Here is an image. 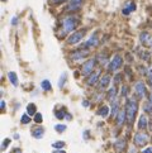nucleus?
<instances>
[{
    "label": "nucleus",
    "mask_w": 152,
    "mask_h": 153,
    "mask_svg": "<svg viewBox=\"0 0 152 153\" xmlns=\"http://www.w3.org/2000/svg\"><path fill=\"white\" fill-rule=\"evenodd\" d=\"M150 103L152 104V92H151V95H150Z\"/></svg>",
    "instance_id": "c03bdc74"
},
{
    "label": "nucleus",
    "mask_w": 152,
    "mask_h": 153,
    "mask_svg": "<svg viewBox=\"0 0 152 153\" xmlns=\"http://www.w3.org/2000/svg\"><path fill=\"white\" fill-rule=\"evenodd\" d=\"M150 130H151V132H152V120H151V122H150Z\"/></svg>",
    "instance_id": "37998d69"
},
{
    "label": "nucleus",
    "mask_w": 152,
    "mask_h": 153,
    "mask_svg": "<svg viewBox=\"0 0 152 153\" xmlns=\"http://www.w3.org/2000/svg\"><path fill=\"white\" fill-rule=\"evenodd\" d=\"M95 63H96V60L95 58H90L89 61L82 65V70H81V74L84 76H89L90 74H93V70L95 67Z\"/></svg>",
    "instance_id": "20e7f679"
},
{
    "label": "nucleus",
    "mask_w": 152,
    "mask_h": 153,
    "mask_svg": "<svg viewBox=\"0 0 152 153\" xmlns=\"http://www.w3.org/2000/svg\"><path fill=\"white\" fill-rule=\"evenodd\" d=\"M20 122H22V124H29L31 123V115L28 114H23L22 115V119H20Z\"/></svg>",
    "instance_id": "393cba45"
},
{
    "label": "nucleus",
    "mask_w": 152,
    "mask_h": 153,
    "mask_svg": "<svg viewBox=\"0 0 152 153\" xmlns=\"http://www.w3.org/2000/svg\"><path fill=\"white\" fill-rule=\"evenodd\" d=\"M55 114H56V118L57 119H63V118H66V114H65V110H61V111H55Z\"/></svg>",
    "instance_id": "cd10ccee"
},
{
    "label": "nucleus",
    "mask_w": 152,
    "mask_h": 153,
    "mask_svg": "<svg viewBox=\"0 0 152 153\" xmlns=\"http://www.w3.org/2000/svg\"><path fill=\"white\" fill-rule=\"evenodd\" d=\"M27 113L29 115H36V114H37V108H36V105L34 104H28Z\"/></svg>",
    "instance_id": "412c9836"
},
{
    "label": "nucleus",
    "mask_w": 152,
    "mask_h": 153,
    "mask_svg": "<svg viewBox=\"0 0 152 153\" xmlns=\"http://www.w3.org/2000/svg\"><path fill=\"white\" fill-rule=\"evenodd\" d=\"M108 114H109V108H108V106H101L99 109V111H98V115L103 116V118H105Z\"/></svg>",
    "instance_id": "aec40b11"
},
{
    "label": "nucleus",
    "mask_w": 152,
    "mask_h": 153,
    "mask_svg": "<svg viewBox=\"0 0 152 153\" xmlns=\"http://www.w3.org/2000/svg\"><path fill=\"white\" fill-rule=\"evenodd\" d=\"M115 96H117V89L113 87V89H110L109 92H108V100H109V101H114L115 100Z\"/></svg>",
    "instance_id": "4be33fe9"
},
{
    "label": "nucleus",
    "mask_w": 152,
    "mask_h": 153,
    "mask_svg": "<svg viewBox=\"0 0 152 153\" xmlns=\"http://www.w3.org/2000/svg\"><path fill=\"white\" fill-rule=\"evenodd\" d=\"M137 110H138V104L135 99H128L126 103V113H127V120H128V124L131 125L133 123V120L136 118Z\"/></svg>",
    "instance_id": "f257e3e1"
},
{
    "label": "nucleus",
    "mask_w": 152,
    "mask_h": 153,
    "mask_svg": "<svg viewBox=\"0 0 152 153\" xmlns=\"http://www.w3.org/2000/svg\"><path fill=\"white\" fill-rule=\"evenodd\" d=\"M86 51H84V52H82V51H80V52H75V53H72L71 54V57H72V60H81V58H84L85 56H86Z\"/></svg>",
    "instance_id": "6ab92c4d"
},
{
    "label": "nucleus",
    "mask_w": 152,
    "mask_h": 153,
    "mask_svg": "<svg viewBox=\"0 0 152 153\" xmlns=\"http://www.w3.org/2000/svg\"><path fill=\"white\" fill-rule=\"evenodd\" d=\"M118 109H119V101L115 99L114 101H112V115L113 116H117L118 115Z\"/></svg>",
    "instance_id": "2eb2a0df"
},
{
    "label": "nucleus",
    "mask_w": 152,
    "mask_h": 153,
    "mask_svg": "<svg viewBox=\"0 0 152 153\" xmlns=\"http://www.w3.org/2000/svg\"><path fill=\"white\" fill-rule=\"evenodd\" d=\"M142 153H152V147H150V148H147V149H144V151H143Z\"/></svg>",
    "instance_id": "4c0bfd02"
},
{
    "label": "nucleus",
    "mask_w": 152,
    "mask_h": 153,
    "mask_svg": "<svg viewBox=\"0 0 152 153\" xmlns=\"http://www.w3.org/2000/svg\"><path fill=\"white\" fill-rule=\"evenodd\" d=\"M51 1H52L53 4H61V3L66 1V0H51Z\"/></svg>",
    "instance_id": "c9c22d12"
},
{
    "label": "nucleus",
    "mask_w": 152,
    "mask_h": 153,
    "mask_svg": "<svg viewBox=\"0 0 152 153\" xmlns=\"http://www.w3.org/2000/svg\"><path fill=\"white\" fill-rule=\"evenodd\" d=\"M135 90H136V94L138 96V99H142V97L146 95V87H144V83L143 82H137L136 86H135Z\"/></svg>",
    "instance_id": "6e6552de"
},
{
    "label": "nucleus",
    "mask_w": 152,
    "mask_h": 153,
    "mask_svg": "<svg viewBox=\"0 0 152 153\" xmlns=\"http://www.w3.org/2000/svg\"><path fill=\"white\" fill-rule=\"evenodd\" d=\"M123 65V58L119 56V54H115V56L113 57V60L109 62V66H108V68H109L110 72L113 71H117L118 68H121Z\"/></svg>",
    "instance_id": "39448f33"
},
{
    "label": "nucleus",
    "mask_w": 152,
    "mask_h": 153,
    "mask_svg": "<svg viewBox=\"0 0 152 153\" xmlns=\"http://www.w3.org/2000/svg\"><path fill=\"white\" fill-rule=\"evenodd\" d=\"M17 22H18V18L14 17L13 19H12V24H13V25H17Z\"/></svg>",
    "instance_id": "e433bc0d"
},
{
    "label": "nucleus",
    "mask_w": 152,
    "mask_h": 153,
    "mask_svg": "<svg viewBox=\"0 0 152 153\" xmlns=\"http://www.w3.org/2000/svg\"><path fill=\"white\" fill-rule=\"evenodd\" d=\"M42 120H43V116L41 113H37V114L34 115V122L36 123H42Z\"/></svg>",
    "instance_id": "c756f323"
},
{
    "label": "nucleus",
    "mask_w": 152,
    "mask_h": 153,
    "mask_svg": "<svg viewBox=\"0 0 152 153\" xmlns=\"http://www.w3.org/2000/svg\"><path fill=\"white\" fill-rule=\"evenodd\" d=\"M98 80H99V72H93V74L89 75L86 83H88L89 86H93V85H95V83L98 82Z\"/></svg>",
    "instance_id": "9b49d317"
},
{
    "label": "nucleus",
    "mask_w": 152,
    "mask_h": 153,
    "mask_svg": "<svg viewBox=\"0 0 152 153\" xmlns=\"http://www.w3.org/2000/svg\"><path fill=\"white\" fill-rule=\"evenodd\" d=\"M76 27H77V20H76L75 17H67L62 22L63 33H71L76 29Z\"/></svg>",
    "instance_id": "f03ea898"
},
{
    "label": "nucleus",
    "mask_w": 152,
    "mask_h": 153,
    "mask_svg": "<svg viewBox=\"0 0 152 153\" xmlns=\"http://www.w3.org/2000/svg\"><path fill=\"white\" fill-rule=\"evenodd\" d=\"M124 148H126V140L124 139H119V140L115 142V149H117L118 152H122Z\"/></svg>",
    "instance_id": "a211bd4d"
},
{
    "label": "nucleus",
    "mask_w": 152,
    "mask_h": 153,
    "mask_svg": "<svg viewBox=\"0 0 152 153\" xmlns=\"http://www.w3.org/2000/svg\"><path fill=\"white\" fill-rule=\"evenodd\" d=\"M86 33V29H81V31H77L75 33L70 34V37L67 38V45H76L84 38V35Z\"/></svg>",
    "instance_id": "7ed1b4c3"
},
{
    "label": "nucleus",
    "mask_w": 152,
    "mask_h": 153,
    "mask_svg": "<svg viewBox=\"0 0 152 153\" xmlns=\"http://www.w3.org/2000/svg\"><path fill=\"white\" fill-rule=\"evenodd\" d=\"M41 87H42V90H45V91H50L52 86H51V83H50L48 80H43L42 83H41Z\"/></svg>",
    "instance_id": "b1692460"
},
{
    "label": "nucleus",
    "mask_w": 152,
    "mask_h": 153,
    "mask_svg": "<svg viewBox=\"0 0 152 153\" xmlns=\"http://www.w3.org/2000/svg\"><path fill=\"white\" fill-rule=\"evenodd\" d=\"M136 10V4L133 1H128L126 4V6L123 8V10H122V13L124 14V15H129V13L131 12H135Z\"/></svg>",
    "instance_id": "9d476101"
},
{
    "label": "nucleus",
    "mask_w": 152,
    "mask_h": 153,
    "mask_svg": "<svg viewBox=\"0 0 152 153\" xmlns=\"http://www.w3.org/2000/svg\"><path fill=\"white\" fill-rule=\"evenodd\" d=\"M0 108H1V109L5 108V101H1V104H0Z\"/></svg>",
    "instance_id": "58836bf2"
},
{
    "label": "nucleus",
    "mask_w": 152,
    "mask_h": 153,
    "mask_svg": "<svg viewBox=\"0 0 152 153\" xmlns=\"http://www.w3.org/2000/svg\"><path fill=\"white\" fill-rule=\"evenodd\" d=\"M141 43L146 47H152V34H150L148 32H142L139 35Z\"/></svg>",
    "instance_id": "0eeeda50"
},
{
    "label": "nucleus",
    "mask_w": 152,
    "mask_h": 153,
    "mask_svg": "<svg viewBox=\"0 0 152 153\" xmlns=\"http://www.w3.org/2000/svg\"><path fill=\"white\" fill-rule=\"evenodd\" d=\"M147 128V116L146 115H142L139 118V122H138V129H146Z\"/></svg>",
    "instance_id": "dca6fc26"
},
{
    "label": "nucleus",
    "mask_w": 152,
    "mask_h": 153,
    "mask_svg": "<svg viewBox=\"0 0 152 153\" xmlns=\"http://www.w3.org/2000/svg\"><path fill=\"white\" fill-rule=\"evenodd\" d=\"M9 143H10V139H4V142H3V147H1V149H5L6 147H8Z\"/></svg>",
    "instance_id": "f704fd0d"
},
{
    "label": "nucleus",
    "mask_w": 152,
    "mask_h": 153,
    "mask_svg": "<svg viewBox=\"0 0 152 153\" xmlns=\"http://www.w3.org/2000/svg\"><path fill=\"white\" fill-rule=\"evenodd\" d=\"M139 56H141V58H142V60H144V61H148V60H150V53L146 52V51L141 52V53H139Z\"/></svg>",
    "instance_id": "c85d7f7f"
},
{
    "label": "nucleus",
    "mask_w": 152,
    "mask_h": 153,
    "mask_svg": "<svg viewBox=\"0 0 152 153\" xmlns=\"http://www.w3.org/2000/svg\"><path fill=\"white\" fill-rule=\"evenodd\" d=\"M110 83V76L109 75H105L103 79L100 80V86H99V89L100 90H103V89H105V87H108V85Z\"/></svg>",
    "instance_id": "ddd939ff"
},
{
    "label": "nucleus",
    "mask_w": 152,
    "mask_h": 153,
    "mask_svg": "<svg viewBox=\"0 0 152 153\" xmlns=\"http://www.w3.org/2000/svg\"><path fill=\"white\" fill-rule=\"evenodd\" d=\"M82 5V0H70V4L67 6L68 12H76L81 8Z\"/></svg>",
    "instance_id": "1a4fd4ad"
},
{
    "label": "nucleus",
    "mask_w": 152,
    "mask_h": 153,
    "mask_svg": "<svg viewBox=\"0 0 152 153\" xmlns=\"http://www.w3.org/2000/svg\"><path fill=\"white\" fill-rule=\"evenodd\" d=\"M66 119L67 120H71V115L70 114H66Z\"/></svg>",
    "instance_id": "a19ab883"
},
{
    "label": "nucleus",
    "mask_w": 152,
    "mask_h": 153,
    "mask_svg": "<svg viewBox=\"0 0 152 153\" xmlns=\"http://www.w3.org/2000/svg\"><path fill=\"white\" fill-rule=\"evenodd\" d=\"M127 118V113H126V109L124 110H119L118 115H117V123H118V127H122L124 120Z\"/></svg>",
    "instance_id": "f8f14e48"
},
{
    "label": "nucleus",
    "mask_w": 152,
    "mask_h": 153,
    "mask_svg": "<svg viewBox=\"0 0 152 153\" xmlns=\"http://www.w3.org/2000/svg\"><path fill=\"white\" fill-rule=\"evenodd\" d=\"M65 81H66V74H62V76H61V79H60V81H59V86L62 87Z\"/></svg>",
    "instance_id": "2f4dec72"
},
{
    "label": "nucleus",
    "mask_w": 152,
    "mask_h": 153,
    "mask_svg": "<svg viewBox=\"0 0 152 153\" xmlns=\"http://www.w3.org/2000/svg\"><path fill=\"white\" fill-rule=\"evenodd\" d=\"M4 1H5V0H4Z\"/></svg>",
    "instance_id": "a18cd8bd"
},
{
    "label": "nucleus",
    "mask_w": 152,
    "mask_h": 153,
    "mask_svg": "<svg viewBox=\"0 0 152 153\" xmlns=\"http://www.w3.org/2000/svg\"><path fill=\"white\" fill-rule=\"evenodd\" d=\"M9 80L14 86H18V77H17L15 72H9Z\"/></svg>",
    "instance_id": "5701e85b"
},
{
    "label": "nucleus",
    "mask_w": 152,
    "mask_h": 153,
    "mask_svg": "<svg viewBox=\"0 0 152 153\" xmlns=\"http://www.w3.org/2000/svg\"><path fill=\"white\" fill-rule=\"evenodd\" d=\"M55 129H56V132H59V133H62L66 130V125H63V124H57L55 125Z\"/></svg>",
    "instance_id": "bb28decb"
},
{
    "label": "nucleus",
    "mask_w": 152,
    "mask_h": 153,
    "mask_svg": "<svg viewBox=\"0 0 152 153\" xmlns=\"http://www.w3.org/2000/svg\"><path fill=\"white\" fill-rule=\"evenodd\" d=\"M143 110L146 113H148V114H152V104L151 103L143 104Z\"/></svg>",
    "instance_id": "a878e982"
},
{
    "label": "nucleus",
    "mask_w": 152,
    "mask_h": 153,
    "mask_svg": "<svg viewBox=\"0 0 152 153\" xmlns=\"http://www.w3.org/2000/svg\"><path fill=\"white\" fill-rule=\"evenodd\" d=\"M127 94H128V87L123 86L122 87V96H127Z\"/></svg>",
    "instance_id": "72a5a7b5"
},
{
    "label": "nucleus",
    "mask_w": 152,
    "mask_h": 153,
    "mask_svg": "<svg viewBox=\"0 0 152 153\" xmlns=\"http://www.w3.org/2000/svg\"><path fill=\"white\" fill-rule=\"evenodd\" d=\"M53 153H66V152H63V151H55Z\"/></svg>",
    "instance_id": "79ce46f5"
},
{
    "label": "nucleus",
    "mask_w": 152,
    "mask_h": 153,
    "mask_svg": "<svg viewBox=\"0 0 152 153\" xmlns=\"http://www.w3.org/2000/svg\"><path fill=\"white\" fill-rule=\"evenodd\" d=\"M129 153H137V151H136V149L132 147V148H131V151H129Z\"/></svg>",
    "instance_id": "ea45409f"
},
{
    "label": "nucleus",
    "mask_w": 152,
    "mask_h": 153,
    "mask_svg": "<svg viewBox=\"0 0 152 153\" xmlns=\"http://www.w3.org/2000/svg\"><path fill=\"white\" fill-rule=\"evenodd\" d=\"M148 142V136L146 133H137L135 136V143L136 145H138V147H143V145H146Z\"/></svg>",
    "instance_id": "423d86ee"
},
{
    "label": "nucleus",
    "mask_w": 152,
    "mask_h": 153,
    "mask_svg": "<svg viewBox=\"0 0 152 153\" xmlns=\"http://www.w3.org/2000/svg\"><path fill=\"white\" fill-rule=\"evenodd\" d=\"M96 45H98V37H96V34L91 35L89 41L85 43V46H86V47H94V46H96Z\"/></svg>",
    "instance_id": "f3484780"
},
{
    "label": "nucleus",
    "mask_w": 152,
    "mask_h": 153,
    "mask_svg": "<svg viewBox=\"0 0 152 153\" xmlns=\"http://www.w3.org/2000/svg\"><path fill=\"white\" fill-rule=\"evenodd\" d=\"M43 134H45V130H43V128H37V129L32 130V136H33L36 139H41V138L43 137Z\"/></svg>",
    "instance_id": "4468645a"
},
{
    "label": "nucleus",
    "mask_w": 152,
    "mask_h": 153,
    "mask_svg": "<svg viewBox=\"0 0 152 153\" xmlns=\"http://www.w3.org/2000/svg\"><path fill=\"white\" fill-rule=\"evenodd\" d=\"M63 145H65L63 142H55V143L52 144V147H53V148H56V149H61V148L63 147Z\"/></svg>",
    "instance_id": "7c9ffc66"
},
{
    "label": "nucleus",
    "mask_w": 152,
    "mask_h": 153,
    "mask_svg": "<svg viewBox=\"0 0 152 153\" xmlns=\"http://www.w3.org/2000/svg\"><path fill=\"white\" fill-rule=\"evenodd\" d=\"M147 81L150 83V86H152V71H150L147 74Z\"/></svg>",
    "instance_id": "473e14b6"
}]
</instances>
